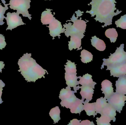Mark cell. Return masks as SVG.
<instances>
[{"mask_svg":"<svg viewBox=\"0 0 126 125\" xmlns=\"http://www.w3.org/2000/svg\"><path fill=\"white\" fill-rule=\"evenodd\" d=\"M75 92L71 90V88L66 87L65 89H63L61 90L60 92L59 98L61 101L68 99L75 96Z\"/></svg>","mask_w":126,"mask_h":125,"instance_id":"cell-20","label":"cell"},{"mask_svg":"<svg viewBox=\"0 0 126 125\" xmlns=\"http://www.w3.org/2000/svg\"><path fill=\"white\" fill-rule=\"evenodd\" d=\"M117 27H120L123 29H126V14L121 16L119 20L115 21Z\"/></svg>","mask_w":126,"mask_h":125,"instance_id":"cell-30","label":"cell"},{"mask_svg":"<svg viewBox=\"0 0 126 125\" xmlns=\"http://www.w3.org/2000/svg\"><path fill=\"white\" fill-rule=\"evenodd\" d=\"M81 120H78L77 119H73L70 121L68 125H80V122Z\"/></svg>","mask_w":126,"mask_h":125,"instance_id":"cell-33","label":"cell"},{"mask_svg":"<svg viewBox=\"0 0 126 125\" xmlns=\"http://www.w3.org/2000/svg\"><path fill=\"white\" fill-rule=\"evenodd\" d=\"M5 64L2 61H0V73L2 72V69L4 68Z\"/></svg>","mask_w":126,"mask_h":125,"instance_id":"cell-35","label":"cell"},{"mask_svg":"<svg viewBox=\"0 0 126 125\" xmlns=\"http://www.w3.org/2000/svg\"><path fill=\"white\" fill-rule=\"evenodd\" d=\"M19 13L17 12H7L6 14L7 17L6 19L7 24L8 27L6 30H10L12 31L13 29L17 28L21 25H25L22 20L21 17L19 16Z\"/></svg>","mask_w":126,"mask_h":125,"instance_id":"cell-7","label":"cell"},{"mask_svg":"<svg viewBox=\"0 0 126 125\" xmlns=\"http://www.w3.org/2000/svg\"><path fill=\"white\" fill-rule=\"evenodd\" d=\"M124 44H121L119 47H117L114 53L111 54L109 58L103 59V62L101 66V69L104 68V66L109 67L126 62V52L124 51Z\"/></svg>","mask_w":126,"mask_h":125,"instance_id":"cell-4","label":"cell"},{"mask_svg":"<svg viewBox=\"0 0 126 125\" xmlns=\"http://www.w3.org/2000/svg\"><path fill=\"white\" fill-rule=\"evenodd\" d=\"M51 10H52L46 9L42 12L41 21L43 25L49 24L54 20V17L52 13Z\"/></svg>","mask_w":126,"mask_h":125,"instance_id":"cell-17","label":"cell"},{"mask_svg":"<svg viewBox=\"0 0 126 125\" xmlns=\"http://www.w3.org/2000/svg\"><path fill=\"white\" fill-rule=\"evenodd\" d=\"M32 54H24L18 62L20 69L18 70L27 82H34L41 78H45L47 70L44 69L31 57Z\"/></svg>","mask_w":126,"mask_h":125,"instance_id":"cell-2","label":"cell"},{"mask_svg":"<svg viewBox=\"0 0 126 125\" xmlns=\"http://www.w3.org/2000/svg\"><path fill=\"white\" fill-rule=\"evenodd\" d=\"M115 0H92L90 4L92 5L90 11H87L86 13H90L91 17L96 16L95 20L96 21L104 23V28L112 24L113 17L122 12L115 8Z\"/></svg>","mask_w":126,"mask_h":125,"instance_id":"cell-1","label":"cell"},{"mask_svg":"<svg viewBox=\"0 0 126 125\" xmlns=\"http://www.w3.org/2000/svg\"><path fill=\"white\" fill-rule=\"evenodd\" d=\"M92 45L100 51H103L106 48V45L103 40L98 38L96 36L92 37Z\"/></svg>","mask_w":126,"mask_h":125,"instance_id":"cell-18","label":"cell"},{"mask_svg":"<svg viewBox=\"0 0 126 125\" xmlns=\"http://www.w3.org/2000/svg\"><path fill=\"white\" fill-rule=\"evenodd\" d=\"M79 16L77 15V17L75 16V14L71 18L70 20L66 21H72L73 23L72 24L71 23H65L63 25L64 28H66V30L64 31L65 36L67 37L69 36H71L72 35H76L81 37L83 38L85 35L84 34L86 32V23L87 21L83 20H81V18L80 19H78Z\"/></svg>","mask_w":126,"mask_h":125,"instance_id":"cell-3","label":"cell"},{"mask_svg":"<svg viewBox=\"0 0 126 125\" xmlns=\"http://www.w3.org/2000/svg\"><path fill=\"white\" fill-rule=\"evenodd\" d=\"M80 57L81 58V62L86 64L92 61L93 58V55L92 54L84 49L81 51Z\"/></svg>","mask_w":126,"mask_h":125,"instance_id":"cell-25","label":"cell"},{"mask_svg":"<svg viewBox=\"0 0 126 125\" xmlns=\"http://www.w3.org/2000/svg\"><path fill=\"white\" fill-rule=\"evenodd\" d=\"M47 26L49 29V34L53 37V39L55 37H60L61 33H64L66 30L65 28H63L61 22L57 20L55 17L51 23Z\"/></svg>","mask_w":126,"mask_h":125,"instance_id":"cell-8","label":"cell"},{"mask_svg":"<svg viewBox=\"0 0 126 125\" xmlns=\"http://www.w3.org/2000/svg\"><path fill=\"white\" fill-rule=\"evenodd\" d=\"M105 35L110 39L111 43H115L118 36V34L116 29L114 28H109L105 32Z\"/></svg>","mask_w":126,"mask_h":125,"instance_id":"cell-24","label":"cell"},{"mask_svg":"<svg viewBox=\"0 0 126 125\" xmlns=\"http://www.w3.org/2000/svg\"></svg>","mask_w":126,"mask_h":125,"instance_id":"cell-36","label":"cell"},{"mask_svg":"<svg viewBox=\"0 0 126 125\" xmlns=\"http://www.w3.org/2000/svg\"><path fill=\"white\" fill-rule=\"evenodd\" d=\"M84 110L86 113L87 115L89 116H93L94 117L97 114L95 112L94 103H89V102L84 103Z\"/></svg>","mask_w":126,"mask_h":125,"instance_id":"cell-22","label":"cell"},{"mask_svg":"<svg viewBox=\"0 0 126 125\" xmlns=\"http://www.w3.org/2000/svg\"><path fill=\"white\" fill-rule=\"evenodd\" d=\"M61 111L58 106H56L51 109L49 114L51 118L54 120L55 123H58L61 120Z\"/></svg>","mask_w":126,"mask_h":125,"instance_id":"cell-23","label":"cell"},{"mask_svg":"<svg viewBox=\"0 0 126 125\" xmlns=\"http://www.w3.org/2000/svg\"><path fill=\"white\" fill-rule=\"evenodd\" d=\"M5 86V84L3 83L1 80H0V105L3 102L1 97L2 94V91L3 90V88Z\"/></svg>","mask_w":126,"mask_h":125,"instance_id":"cell-32","label":"cell"},{"mask_svg":"<svg viewBox=\"0 0 126 125\" xmlns=\"http://www.w3.org/2000/svg\"><path fill=\"white\" fill-rule=\"evenodd\" d=\"M97 125H111L110 122L111 120L110 118L106 115H101L100 118H96Z\"/></svg>","mask_w":126,"mask_h":125,"instance_id":"cell-29","label":"cell"},{"mask_svg":"<svg viewBox=\"0 0 126 125\" xmlns=\"http://www.w3.org/2000/svg\"><path fill=\"white\" fill-rule=\"evenodd\" d=\"M70 40L69 42L68 46L69 49L70 51L73 49H76L78 48L77 50H79L82 49L80 47L81 45V39L82 37L80 36L76 35H71Z\"/></svg>","mask_w":126,"mask_h":125,"instance_id":"cell-13","label":"cell"},{"mask_svg":"<svg viewBox=\"0 0 126 125\" xmlns=\"http://www.w3.org/2000/svg\"><path fill=\"white\" fill-rule=\"evenodd\" d=\"M93 122H90L89 120H83L81 121L80 125H94Z\"/></svg>","mask_w":126,"mask_h":125,"instance_id":"cell-34","label":"cell"},{"mask_svg":"<svg viewBox=\"0 0 126 125\" xmlns=\"http://www.w3.org/2000/svg\"><path fill=\"white\" fill-rule=\"evenodd\" d=\"M92 77V76L88 73L85 74L83 77L79 76V79H80L79 84L82 86L91 87L93 89H94L95 85L97 84V83L93 81Z\"/></svg>","mask_w":126,"mask_h":125,"instance_id":"cell-16","label":"cell"},{"mask_svg":"<svg viewBox=\"0 0 126 125\" xmlns=\"http://www.w3.org/2000/svg\"><path fill=\"white\" fill-rule=\"evenodd\" d=\"M78 99L75 95L68 99L62 100L60 104L62 107H65L66 108H69L70 109L74 103Z\"/></svg>","mask_w":126,"mask_h":125,"instance_id":"cell-27","label":"cell"},{"mask_svg":"<svg viewBox=\"0 0 126 125\" xmlns=\"http://www.w3.org/2000/svg\"><path fill=\"white\" fill-rule=\"evenodd\" d=\"M106 70H110L111 76L119 78L123 75H126V62L114 66L107 67Z\"/></svg>","mask_w":126,"mask_h":125,"instance_id":"cell-9","label":"cell"},{"mask_svg":"<svg viewBox=\"0 0 126 125\" xmlns=\"http://www.w3.org/2000/svg\"><path fill=\"white\" fill-rule=\"evenodd\" d=\"M115 86L116 92L126 95V75L119 77L118 80L116 81Z\"/></svg>","mask_w":126,"mask_h":125,"instance_id":"cell-14","label":"cell"},{"mask_svg":"<svg viewBox=\"0 0 126 125\" xmlns=\"http://www.w3.org/2000/svg\"><path fill=\"white\" fill-rule=\"evenodd\" d=\"M67 62L66 63L65 66V71L66 73L67 74H76L77 73L76 65L75 64V62H72L71 61L67 60Z\"/></svg>","mask_w":126,"mask_h":125,"instance_id":"cell-26","label":"cell"},{"mask_svg":"<svg viewBox=\"0 0 126 125\" xmlns=\"http://www.w3.org/2000/svg\"><path fill=\"white\" fill-rule=\"evenodd\" d=\"M70 109V112L72 114H79L80 115L81 111L84 110V105L81 100L78 98Z\"/></svg>","mask_w":126,"mask_h":125,"instance_id":"cell-19","label":"cell"},{"mask_svg":"<svg viewBox=\"0 0 126 125\" xmlns=\"http://www.w3.org/2000/svg\"><path fill=\"white\" fill-rule=\"evenodd\" d=\"M107 99L103 97L97 99L96 102H94L96 114H100L101 111L107 103Z\"/></svg>","mask_w":126,"mask_h":125,"instance_id":"cell-21","label":"cell"},{"mask_svg":"<svg viewBox=\"0 0 126 125\" xmlns=\"http://www.w3.org/2000/svg\"><path fill=\"white\" fill-rule=\"evenodd\" d=\"M31 0H10V8L17 10V12L21 14L23 17H28L31 20L32 15L29 13L28 9L30 7Z\"/></svg>","mask_w":126,"mask_h":125,"instance_id":"cell-5","label":"cell"},{"mask_svg":"<svg viewBox=\"0 0 126 125\" xmlns=\"http://www.w3.org/2000/svg\"><path fill=\"white\" fill-rule=\"evenodd\" d=\"M116 110L110 105L109 103H107L106 105L104 106L100 114L101 115H104L109 117L113 122L116 121L115 116H116Z\"/></svg>","mask_w":126,"mask_h":125,"instance_id":"cell-15","label":"cell"},{"mask_svg":"<svg viewBox=\"0 0 126 125\" xmlns=\"http://www.w3.org/2000/svg\"><path fill=\"white\" fill-rule=\"evenodd\" d=\"M5 37L3 34H0V50H3L6 45Z\"/></svg>","mask_w":126,"mask_h":125,"instance_id":"cell-31","label":"cell"},{"mask_svg":"<svg viewBox=\"0 0 126 125\" xmlns=\"http://www.w3.org/2000/svg\"><path fill=\"white\" fill-rule=\"evenodd\" d=\"M80 89H81L80 94L82 97L81 101L83 103L89 102L91 101L94 94V89L91 87L87 86H80Z\"/></svg>","mask_w":126,"mask_h":125,"instance_id":"cell-11","label":"cell"},{"mask_svg":"<svg viewBox=\"0 0 126 125\" xmlns=\"http://www.w3.org/2000/svg\"><path fill=\"white\" fill-rule=\"evenodd\" d=\"M77 73L76 74H69L65 73V79L66 81V84L67 85V88H70L73 87L74 91L75 93H77V91L79 90L80 86L77 87V85L79 84V81H78V79L79 77L76 76Z\"/></svg>","mask_w":126,"mask_h":125,"instance_id":"cell-10","label":"cell"},{"mask_svg":"<svg viewBox=\"0 0 126 125\" xmlns=\"http://www.w3.org/2000/svg\"><path fill=\"white\" fill-rule=\"evenodd\" d=\"M126 101V96L120 93L114 92L107 99L108 103L112 106L116 111L120 114L123 108L125 105Z\"/></svg>","mask_w":126,"mask_h":125,"instance_id":"cell-6","label":"cell"},{"mask_svg":"<svg viewBox=\"0 0 126 125\" xmlns=\"http://www.w3.org/2000/svg\"><path fill=\"white\" fill-rule=\"evenodd\" d=\"M2 2L3 3L5 7H3L2 5L0 4V25H2L4 23V22H3V20L4 18H6V17L4 16V14L5 12L7 10L9 9L8 6L9 4L5 3V1L4 0H1Z\"/></svg>","mask_w":126,"mask_h":125,"instance_id":"cell-28","label":"cell"},{"mask_svg":"<svg viewBox=\"0 0 126 125\" xmlns=\"http://www.w3.org/2000/svg\"><path fill=\"white\" fill-rule=\"evenodd\" d=\"M101 90L102 93L104 94L106 99L109 98L114 93V89L112 87V84L110 81L105 80L101 83Z\"/></svg>","mask_w":126,"mask_h":125,"instance_id":"cell-12","label":"cell"}]
</instances>
